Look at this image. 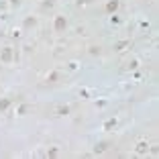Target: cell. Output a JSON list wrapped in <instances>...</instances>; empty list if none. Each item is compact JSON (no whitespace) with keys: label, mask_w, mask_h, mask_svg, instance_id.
<instances>
[{"label":"cell","mask_w":159,"mask_h":159,"mask_svg":"<svg viewBox=\"0 0 159 159\" xmlns=\"http://www.w3.org/2000/svg\"><path fill=\"white\" fill-rule=\"evenodd\" d=\"M88 2H92V0H78V4L82 6V4H88Z\"/></svg>","instance_id":"12"},{"label":"cell","mask_w":159,"mask_h":159,"mask_svg":"<svg viewBox=\"0 0 159 159\" xmlns=\"http://www.w3.org/2000/svg\"><path fill=\"white\" fill-rule=\"evenodd\" d=\"M10 2H12V4H20V0H10Z\"/></svg>","instance_id":"13"},{"label":"cell","mask_w":159,"mask_h":159,"mask_svg":"<svg viewBox=\"0 0 159 159\" xmlns=\"http://www.w3.org/2000/svg\"><path fill=\"white\" fill-rule=\"evenodd\" d=\"M106 147H108V143H98V145L94 147V151H96V153H102V151H106Z\"/></svg>","instance_id":"6"},{"label":"cell","mask_w":159,"mask_h":159,"mask_svg":"<svg viewBox=\"0 0 159 159\" xmlns=\"http://www.w3.org/2000/svg\"><path fill=\"white\" fill-rule=\"evenodd\" d=\"M53 2H55V0H45V2H43V6H53Z\"/></svg>","instance_id":"11"},{"label":"cell","mask_w":159,"mask_h":159,"mask_svg":"<svg viewBox=\"0 0 159 159\" xmlns=\"http://www.w3.org/2000/svg\"><path fill=\"white\" fill-rule=\"evenodd\" d=\"M8 104H10V100H8V98H4V100H0V110H4V108H8Z\"/></svg>","instance_id":"8"},{"label":"cell","mask_w":159,"mask_h":159,"mask_svg":"<svg viewBox=\"0 0 159 159\" xmlns=\"http://www.w3.org/2000/svg\"><path fill=\"white\" fill-rule=\"evenodd\" d=\"M147 149H149V145H147L145 141H141L139 145H137V153H141V155L143 153H147Z\"/></svg>","instance_id":"4"},{"label":"cell","mask_w":159,"mask_h":159,"mask_svg":"<svg viewBox=\"0 0 159 159\" xmlns=\"http://www.w3.org/2000/svg\"><path fill=\"white\" fill-rule=\"evenodd\" d=\"M116 8H118V0H110V2H108V4H106V12H114V10H116Z\"/></svg>","instance_id":"2"},{"label":"cell","mask_w":159,"mask_h":159,"mask_svg":"<svg viewBox=\"0 0 159 159\" xmlns=\"http://www.w3.org/2000/svg\"><path fill=\"white\" fill-rule=\"evenodd\" d=\"M55 155H57V149H55V147L49 149V157H55Z\"/></svg>","instance_id":"10"},{"label":"cell","mask_w":159,"mask_h":159,"mask_svg":"<svg viewBox=\"0 0 159 159\" xmlns=\"http://www.w3.org/2000/svg\"><path fill=\"white\" fill-rule=\"evenodd\" d=\"M0 57H2V61H10V59H12V49H10V47H6V49L2 51Z\"/></svg>","instance_id":"3"},{"label":"cell","mask_w":159,"mask_h":159,"mask_svg":"<svg viewBox=\"0 0 159 159\" xmlns=\"http://www.w3.org/2000/svg\"><path fill=\"white\" fill-rule=\"evenodd\" d=\"M68 112H70V108H68V106H61V108H57V114H59V116H65Z\"/></svg>","instance_id":"7"},{"label":"cell","mask_w":159,"mask_h":159,"mask_svg":"<svg viewBox=\"0 0 159 159\" xmlns=\"http://www.w3.org/2000/svg\"><path fill=\"white\" fill-rule=\"evenodd\" d=\"M112 126H116V121H114V118H112V121H108V123H106V129H112Z\"/></svg>","instance_id":"9"},{"label":"cell","mask_w":159,"mask_h":159,"mask_svg":"<svg viewBox=\"0 0 159 159\" xmlns=\"http://www.w3.org/2000/svg\"><path fill=\"white\" fill-rule=\"evenodd\" d=\"M55 31H65V27H68V20L65 17H55Z\"/></svg>","instance_id":"1"},{"label":"cell","mask_w":159,"mask_h":159,"mask_svg":"<svg viewBox=\"0 0 159 159\" xmlns=\"http://www.w3.org/2000/svg\"><path fill=\"white\" fill-rule=\"evenodd\" d=\"M124 47H129V41H118V43L114 45V51H123Z\"/></svg>","instance_id":"5"}]
</instances>
